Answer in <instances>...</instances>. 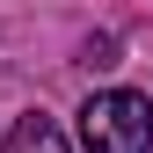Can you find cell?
<instances>
[{"mask_svg": "<svg viewBox=\"0 0 153 153\" xmlns=\"http://www.w3.org/2000/svg\"><path fill=\"white\" fill-rule=\"evenodd\" d=\"M80 146L88 153H146L153 146V102L131 88H102L80 102Z\"/></svg>", "mask_w": 153, "mask_h": 153, "instance_id": "6da1fadb", "label": "cell"}, {"mask_svg": "<svg viewBox=\"0 0 153 153\" xmlns=\"http://www.w3.org/2000/svg\"><path fill=\"white\" fill-rule=\"evenodd\" d=\"M0 153H66V131L44 117V109H29V117H15L7 124V146Z\"/></svg>", "mask_w": 153, "mask_h": 153, "instance_id": "7a4b0ae2", "label": "cell"}]
</instances>
